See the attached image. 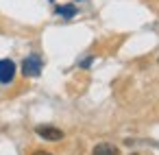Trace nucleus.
<instances>
[{
    "label": "nucleus",
    "mask_w": 159,
    "mask_h": 155,
    "mask_svg": "<svg viewBox=\"0 0 159 155\" xmlns=\"http://www.w3.org/2000/svg\"><path fill=\"white\" fill-rule=\"evenodd\" d=\"M42 72V59L37 55H31L22 61V74L24 77H37Z\"/></svg>",
    "instance_id": "1"
},
{
    "label": "nucleus",
    "mask_w": 159,
    "mask_h": 155,
    "mask_svg": "<svg viewBox=\"0 0 159 155\" xmlns=\"http://www.w3.org/2000/svg\"><path fill=\"white\" fill-rule=\"evenodd\" d=\"M35 131H37V135H42L44 140H50V142L63 140V131L57 129V127H50V124H42V127H37Z\"/></svg>",
    "instance_id": "2"
},
{
    "label": "nucleus",
    "mask_w": 159,
    "mask_h": 155,
    "mask_svg": "<svg viewBox=\"0 0 159 155\" xmlns=\"http://www.w3.org/2000/svg\"><path fill=\"white\" fill-rule=\"evenodd\" d=\"M16 77V63L11 59H2L0 61V83H11Z\"/></svg>",
    "instance_id": "3"
},
{
    "label": "nucleus",
    "mask_w": 159,
    "mask_h": 155,
    "mask_svg": "<svg viewBox=\"0 0 159 155\" xmlns=\"http://www.w3.org/2000/svg\"><path fill=\"white\" fill-rule=\"evenodd\" d=\"M92 153H94V155H118L120 151H118V146H113V144H109V142H100V144L94 146Z\"/></svg>",
    "instance_id": "4"
},
{
    "label": "nucleus",
    "mask_w": 159,
    "mask_h": 155,
    "mask_svg": "<svg viewBox=\"0 0 159 155\" xmlns=\"http://www.w3.org/2000/svg\"><path fill=\"white\" fill-rule=\"evenodd\" d=\"M57 13L63 16V18H72L76 13V7L74 5H61V7H57Z\"/></svg>",
    "instance_id": "5"
},
{
    "label": "nucleus",
    "mask_w": 159,
    "mask_h": 155,
    "mask_svg": "<svg viewBox=\"0 0 159 155\" xmlns=\"http://www.w3.org/2000/svg\"><path fill=\"white\" fill-rule=\"evenodd\" d=\"M31 155H52V153H48V151H42V148H37V151H33Z\"/></svg>",
    "instance_id": "6"
},
{
    "label": "nucleus",
    "mask_w": 159,
    "mask_h": 155,
    "mask_svg": "<svg viewBox=\"0 0 159 155\" xmlns=\"http://www.w3.org/2000/svg\"><path fill=\"white\" fill-rule=\"evenodd\" d=\"M131 155H137V153H131Z\"/></svg>",
    "instance_id": "7"
}]
</instances>
